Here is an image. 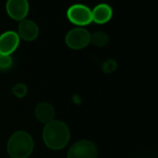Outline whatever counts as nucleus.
<instances>
[{"instance_id": "obj_1", "label": "nucleus", "mask_w": 158, "mask_h": 158, "mask_svg": "<svg viewBox=\"0 0 158 158\" xmlns=\"http://www.w3.org/2000/svg\"><path fill=\"white\" fill-rule=\"evenodd\" d=\"M43 141L51 150L63 149L70 140V129L68 126L59 120H53L46 124L43 129Z\"/></svg>"}, {"instance_id": "obj_2", "label": "nucleus", "mask_w": 158, "mask_h": 158, "mask_svg": "<svg viewBox=\"0 0 158 158\" xmlns=\"http://www.w3.org/2000/svg\"><path fill=\"white\" fill-rule=\"evenodd\" d=\"M33 150L34 139L26 131H16L8 140L7 151L10 158H28Z\"/></svg>"}, {"instance_id": "obj_3", "label": "nucleus", "mask_w": 158, "mask_h": 158, "mask_svg": "<svg viewBox=\"0 0 158 158\" xmlns=\"http://www.w3.org/2000/svg\"><path fill=\"white\" fill-rule=\"evenodd\" d=\"M96 144L88 139H82L73 144L67 152V158H97Z\"/></svg>"}, {"instance_id": "obj_4", "label": "nucleus", "mask_w": 158, "mask_h": 158, "mask_svg": "<svg viewBox=\"0 0 158 158\" xmlns=\"http://www.w3.org/2000/svg\"><path fill=\"white\" fill-rule=\"evenodd\" d=\"M65 42L73 49H81L91 42V34L83 27L73 28L66 34Z\"/></svg>"}, {"instance_id": "obj_5", "label": "nucleus", "mask_w": 158, "mask_h": 158, "mask_svg": "<svg viewBox=\"0 0 158 158\" xmlns=\"http://www.w3.org/2000/svg\"><path fill=\"white\" fill-rule=\"evenodd\" d=\"M67 16L77 25H87L92 21V10L86 5L73 4L68 9Z\"/></svg>"}, {"instance_id": "obj_6", "label": "nucleus", "mask_w": 158, "mask_h": 158, "mask_svg": "<svg viewBox=\"0 0 158 158\" xmlns=\"http://www.w3.org/2000/svg\"><path fill=\"white\" fill-rule=\"evenodd\" d=\"M20 36L14 31H7L0 35V54L10 55L18 48Z\"/></svg>"}, {"instance_id": "obj_7", "label": "nucleus", "mask_w": 158, "mask_h": 158, "mask_svg": "<svg viewBox=\"0 0 158 158\" xmlns=\"http://www.w3.org/2000/svg\"><path fill=\"white\" fill-rule=\"evenodd\" d=\"M9 15L17 21H22L25 18L29 10L28 0H8L6 4Z\"/></svg>"}, {"instance_id": "obj_8", "label": "nucleus", "mask_w": 158, "mask_h": 158, "mask_svg": "<svg viewBox=\"0 0 158 158\" xmlns=\"http://www.w3.org/2000/svg\"><path fill=\"white\" fill-rule=\"evenodd\" d=\"M19 36L25 41H33L39 35V28L37 24L32 20H22L18 25Z\"/></svg>"}, {"instance_id": "obj_9", "label": "nucleus", "mask_w": 158, "mask_h": 158, "mask_svg": "<svg viewBox=\"0 0 158 158\" xmlns=\"http://www.w3.org/2000/svg\"><path fill=\"white\" fill-rule=\"evenodd\" d=\"M35 114L36 119L44 124H48L54 120L55 109L48 102H40L36 105L35 110Z\"/></svg>"}, {"instance_id": "obj_10", "label": "nucleus", "mask_w": 158, "mask_h": 158, "mask_svg": "<svg viewBox=\"0 0 158 158\" xmlns=\"http://www.w3.org/2000/svg\"><path fill=\"white\" fill-rule=\"evenodd\" d=\"M113 15L112 8L105 3L97 5L92 10V21L98 23H104L108 22Z\"/></svg>"}, {"instance_id": "obj_11", "label": "nucleus", "mask_w": 158, "mask_h": 158, "mask_svg": "<svg viewBox=\"0 0 158 158\" xmlns=\"http://www.w3.org/2000/svg\"><path fill=\"white\" fill-rule=\"evenodd\" d=\"M91 42L97 47H104L109 42V35L102 31L95 32L91 35Z\"/></svg>"}, {"instance_id": "obj_12", "label": "nucleus", "mask_w": 158, "mask_h": 158, "mask_svg": "<svg viewBox=\"0 0 158 158\" xmlns=\"http://www.w3.org/2000/svg\"><path fill=\"white\" fill-rule=\"evenodd\" d=\"M27 91H28L27 87H26L23 83L16 84V85L12 88V93H13L16 97H18V98H20V99L25 97L26 94H27Z\"/></svg>"}, {"instance_id": "obj_13", "label": "nucleus", "mask_w": 158, "mask_h": 158, "mask_svg": "<svg viewBox=\"0 0 158 158\" xmlns=\"http://www.w3.org/2000/svg\"><path fill=\"white\" fill-rule=\"evenodd\" d=\"M12 66V58L10 55L0 54V70H9Z\"/></svg>"}, {"instance_id": "obj_14", "label": "nucleus", "mask_w": 158, "mask_h": 158, "mask_svg": "<svg viewBox=\"0 0 158 158\" xmlns=\"http://www.w3.org/2000/svg\"><path fill=\"white\" fill-rule=\"evenodd\" d=\"M116 68H117V62L113 59L105 60L102 64V71L107 73L114 72L116 70Z\"/></svg>"}]
</instances>
